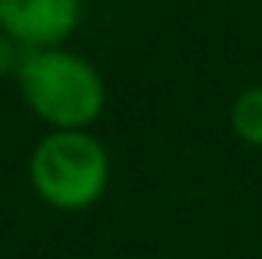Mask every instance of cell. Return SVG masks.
<instances>
[{"instance_id": "obj_3", "label": "cell", "mask_w": 262, "mask_h": 259, "mask_svg": "<svg viewBox=\"0 0 262 259\" xmlns=\"http://www.w3.org/2000/svg\"><path fill=\"white\" fill-rule=\"evenodd\" d=\"M80 0H0V27L17 44L47 50L73 30Z\"/></svg>"}, {"instance_id": "obj_4", "label": "cell", "mask_w": 262, "mask_h": 259, "mask_svg": "<svg viewBox=\"0 0 262 259\" xmlns=\"http://www.w3.org/2000/svg\"><path fill=\"white\" fill-rule=\"evenodd\" d=\"M232 130L239 140L262 146V87H252L232 106Z\"/></svg>"}, {"instance_id": "obj_1", "label": "cell", "mask_w": 262, "mask_h": 259, "mask_svg": "<svg viewBox=\"0 0 262 259\" xmlns=\"http://www.w3.org/2000/svg\"><path fill=\"white\" fill-rule=\"evenodd\" d=\"M20 90L33 113L57 130H83L100 117L103 80L67 50H33L20 63Z\"/></svg>"}, {"instance_id": "obj_2", "label": "cell", "mask_w": 262, "mask_h": 259, "mask_svg": "<svg viewBox=\"0 0 262 259\" xmlns=\"http://www.w3.org/2000/svg\"><path fill=\"white\" fill-rule=\"evenodd\" d=\"M110 163L103 146L83 130H57L37 146L30 180L57 209H83L106 186Z\"/></svg>"}]
</instances>
